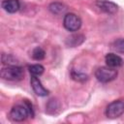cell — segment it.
Here are the masks:
<instances>
[{
    "instance_id": "cell-1",
    "label": "cell",
    "mask_w": 124,
    "mask_h": 124,
    "mask_svg": "<svg viewBox=\"0 0 124 124\" xmlns=\"http://www.w3.org/2000/svg\"><path fill=\"white\" fill-rule=\"evenodd\" d=\"M24 71L16 65H8L1 70V77L8 80H19L23 78Z\"/></svg>"
},
{
    "instance_id": "cell-2",
    "label": "cell",
    "mask_w": 124,
    "mask_h": 124,
    "mask_svg": "<svg viewBox=\"0 0 124 124\" xmlns=\"http://www.w3.org/2000/svg\"><path fill=\"white\" fill-rule=\"evenodd\" d=\"M95 77L101 82H109L117 77V70H115V68H111L108 66L100 67L96 70Z\"/></svg>"
},
{
    "instance_id": "cell-3",
    "label": "cell",
    "mask_w": 124,
    "mask_h": 124,
    "mask_svg": "<svg viewBox=\"0 0 124 124\" xmlns=\"http://www.w3.org/2000/svg\"><path fill=\"white\" fill-rule=\"evenodd\" d=\"M29 115L32 116L31 113H30V110L27 108L25 103L23 105H16L15 107H13V108L10 111L11 119L14 120V121H16V122L25 120Z\"/></svg>"
},
{
    "instance_id": "cell-4",
    "label": "cell",
    "mask_w": 124,
    "mask_h": 124,
    "mask_svg": "<svg viewBox=\"0 0 124 124\" xmlns=\"http://www.w3.org/2000/svg\"><path fill=\"white\" fill-rule=\"evenodd\" d=\"M124 113V101L117 100L110 103L106 108V115L108 118H117Z\"/></svg>"
},
{
    "instance_id": "cell-5",
    "label": "cell",
    "mask_w": 124,
    "mask_h": 124,
    "mask_svg": "<svg viewBox=\"0 0 124 124\" xmlns=\"http://www.w3.org/2000/svg\"><path fill=\"white\" fill-rule=\"evenodd\" d=\"M63 24H64V27L67 30H69L71 32H75V31H78L80 28L81 20L77 15L70 13V14H67L64 16Z\"/></svg>"
},
{
    "instance_id": "cell-6",
    "label": "cell",
    "mask_w": 124,
    "mask_h": 124,
    "mask_svg": "<svg viewBox=\"0 0 124 124\" xmlns=\"http://www.w3.org/2000/svg\"><path fill=\"white\" fill-rule=\"evenodd\" d=\"M30 82H31V86H32L34 92H35L38 96L44 97V96L48 95V90L43 86L42 82L40 81V79H39L36 76H32V77H31Z\"/></svg>"
},
{
    "instance_id": "cell-7",
    "label": "cell",
    "mask_w": 124,
    "mask_h": 124,
    "mask_svg": "<svg viewBox=\"0 0 124 124\" xmlns=\"http://www.w3.org/2000/svg\"><path fill=\"white\" fill-rule=\"evenodd\" d=\"M96 5L101 11L107 14H114L118 10V7L114 3L108 2V1H97Z\"/></svg>"
},
{
    "instance_id": "cell-8",
    "label": "cell",
    "mask_w": 124,
    "mask_h": 124,
    "mask_svg": "<svg viewBox=\"0 0 124 124\" xmlns=\"http://www.w3.org/2000/svg\"><path fill=\"white\" fill-rule=\"evenodd\" d=\"M105 60H106V63L108 67H111V68H117V67H120L123 63V60L122 58L115 54V53H108L105 57Z\"/></svg>"
},
{
    "instance_id": "cell-9",
    "label": "cell",
    "mask_w": 124,
    "mask_h": 124,
    "mask_svg": "<svg viewBox=\"0 0 124 124\" xmlns=\"http://www.w3.org/2000/svg\"><path fill=\"white\" fill-rule=\"evenodd\" d=\"M19 6L18 0H4L2 2V8L10 14L17 12L19 10Z\"/></svg>"
},
{
    "instance_id": "cell-10",
    "label": "cell",
    "mask_w": 124,
    "mask_h": 124,
    "mask_svg": "<svg viewBox=\"0 0 124 124\" xmlns=\"http://www.w3.org/2000/svg\"><path fill=\"white\" fill-rule=\"evenodd\" d=\"M66 10L65 6L61 3H52L49 5V11L53 14H61Z\"/></svg>"
},
{
    "instance_id": "cell-11",
    "label": "cell",
    "mask_w": 124,
    "mask_h": 124,
    "mask_svg": "<svg viewBox=\"0 0 124 124\" xmlns=\"http://www.w3.org/2000/svg\"><path fill=\"white\" fill-rule=\"evenodd\" d=\"M44 67L42 66V65H40V64H35V65H31L30 67H29V72H30V74L32 75V76H36V77H38V76H41L43 73H44Z\"/></svg>"
},
{
    "instance_id": "cell-12",
    "label": "cell",
    "mask_w": 124,
    "mask_h": 124,
    "mask_svg": "<svg viewBox=\"0 0 124 124\" xmlns=\"http://www.w3.org/2000/svg\"><path fill=\"white\" fill-rule=\"evenodd\" d=\"M111 47L117 52H124V39L115 40L111 44Z\"/></svg>"
},
{
    "instance_id": "cell-13",
    "label": "cell",
    "mask_w": 124,
    "mask_h": 124,
    "mask_svg": "<svg viewBox=\"0 0 124 124\" xmlns=\"http://www.w3.org/2000/svg\"><path fill=\"white\" fill-rule=\"evenodd\" d=\"M45 54H46L45 50L42 47H39V46L36 47V48H34L33 51H32V57L35 60H38V61L44 59L45 58Z\"/></svg>"
},
{
    "instance_id": "cell-14",
    "label": "cell",
    "mask_w": 124,
    "mask_h": 124,
    "mask_svg": "<svg viewBox=\"0 0 124 124\" xmlns=\"http://www.w3.org/2000/svg\"><path fill=\"white\" fill-rule=\"evenodd\" d=\"M72 78L78 81H84L87 79V76L79 72H72Z\"/></svg>"
}]
</instances>
